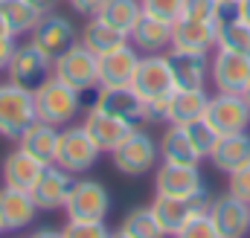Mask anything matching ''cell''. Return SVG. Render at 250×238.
Masks as SVG:
<instances>
[{
	"instance_id": "cell-1",
	"label": "cell",
	"mask_w": 250,
	"mask_h": 238,
	"mask_svg": "<svg viewBox=\"0 0 250 238\" xmlns=\"http://www.w3.org/2000/svg\"><path fill=\"white\" fill-rule=\"evenodd\" d=\"M32 122H38L35 90L9 79L0 81V137L18 142Z\"/></svg>"
},
{
	"instance_id": "cell-2",
	"label": "cell",
	"mask_w": 250,
	"mask_h": 238,
	"mask_svg": "<svg viewBox=\"0 0 250 238\" xmlns=\"http://www.w3.org/2000/svg\"><path fill=\"white\" fill-rule=\"evenodd\" d=\"M157 160H160L157 139L146 128H137V125L125 134V139L111 151L114 169L120 175H125V178H143V175L154 172L157 169Z\"/></svg>"
},
{
	"instance_id": "cell-3",
	"label": "cell",
	"mask_w": 250,
	"mask_h": 238,
	"mask_svg": "<svg viewBox=\"0 0 250 238\" xmlns=\"http://www.w3.org/2000/svg\"><path fill=\"white\" fill-rule=\"evenodd\" d=\"M35 111L41 122L50 125H73V119L82 111V93L73 90L70 84H64L62 79L47 76L38 87H35Z\"/></svg>"
},
{
	"instance_id": "cell-4",
	"label": "cell",
	"mask_w": 250,
	"mask_h": 238,
	"mask_svg": "<svg viewBox=\"0 0 250 238\" xmlns=\"http://www.w3.org/2000/svg\"><path fill=\"white\" fill-rule=\"evenodd\" d=\"M111 212V192L96 178H76L64 203V215L73 221H105Z\"/></svg>"
},
{
	"instance_id": "cell-5",
	"label": "cell",
	"mask_w": 250,
	"mask_h": 238,
	"mask_svg": "<svg viewBox=\"0 0 250 238\" xmlns=\"http://www.w3.org/2000/svg\"><path fill=\"white\" fill-rule=\"evenodd\" d=\"M99 157H102V148L93 142V137L84 131V125H64L59 134L56 166L67 169L70 175H84L99 163Z\"/></svg>"
},
{
	"instance_id": "cell-6",
	"label": "cell",
	"mask_w": 250,
	"mask_h": 238,
	"mask_svg": "<svg viewBox=\"0 0 250 238\" xmlns=\"http://www.w3.org/2000/svg\"><path fill=\"white\" fill-rule=\"evenodd\" d=\"M53 76L79 93L96 90L99 87V56H93L87 47H82L76 41L67 53H62L53 61Z\"/></svg>"
},
{
	"instance_id": "cell-7",
	"label": "cell",
	"mask_w": 250,
	"mask_h": 238,
	"mask_svg": "<svg viewBox=\"0 0 250 238\" xmlns=\"http://www.w3.org/2000/svg\"><path fill=\"white\" fill-rule=\"evenodd\" d=\"M29 41L50 59L56 61L62 53H67L76 41H79V29L73 26V20L62 12H47L41 15V20L35 23V29L29 32Z\"/></svg>"
},
{
	"instance_id": "cell-8",
	"label": "cell",
	"mask_w": 250,
	"mask_h": 238,
	"mask_svg": "<svg viewBox=\"0 0 250 238\" xmlns=\"http://www.w3.org/2000/svg\"><path fill=\"white\" fill-rule=\"evenodd\" d=\"M204 119L224 137V134H239L250 128V105L242 93H212L207 102Z\"/></svg>"
},
{
	"instance_id": "cell-9",
	"label": "cell",
	"mask_w": 250,
	"mask_h": 238,
	"mask_svg": "<svg viewBox=\"0 0 250 238\" xmlns=\"http://www.w3.org/2000/svg\"><path fill=\"white\" fill-rule=\"evenodd\" d=\"M209 81L218 93H245L250 84V53L215 50L209 59Z\"/></svg>"
},
{
	"instance_id": "cell-10",
	"label": "cell",
	"mask_w": 250,
	"mask_h": 238,
	"mask_svg": "<svg viewBox=\"0 0 250 238\" xmlns=\"http://www.w3.org/2000/svg\"><path fill=\"white\" fill-rule=\"evenodd\" d=\"M209 195H198V198H169V195H154V200L148 203L160 221V227L166 230V236H178L184 230L189 218H195L198 212H207L209 209Z\"/></svg>"
},
{
	"instance_id": "cell-11",
	"label": "cell",
	"mask_w": 250,
	"mask_h": 238,
	"mask_svg": "<svg viewBox=\"0 0 250 238\" xmlns=\"http://www.w3.org/2000/svg\"><path fill=\"white\" fill-rule=\"evenodd\" d=\"M131 87L146 102L166 99L175 90V79H172V67H169L166 53H160V56H143L140 64H137V73H134Z\"/></svg>"
},
{
	"instance_id": "cell-12",
	"label": "cell",
	"mask_w": 250,
	"mask_h": 238,
	"mask_svg": "<svg viewBox=\"0 0 250 238\" xmlns=\"http://www.w3.org/2000/svg\"><path fill=\"white\" fill-rule=\"evenodd\" d=\"M154 192L169 198H198L207 192L201 169L198 166H181V163H160L154 169Z\"/></svg>"
},
{
	"instance_id": "cell-13",
	"label": "cell",
	"mask_w": 250,
	"mask_h": 238,
	"mask_svg": "<svg viewBox=\"0 0 250 238\" xmlns=\"http://www.w3.org/2000/svg\"><path fill=\"white\" fill-rule=\"evenodd\" d=\"M47 76H53V59H50V56H44L32 41L18 44L15 56H12L9 67H6V79L35 90Z\"/></svg>"
},
{
	"instance_id": "cell-14",
	"label": "cell",
	"mask_w": 250,
	"mask_h": 238,
	"mask_svg": "<svg viewBox=\"0 0 250 238\" xmlns=\"http://www.w3.org/2000/svg\"><path fill=\"white\" fill-rule=\"evenodd\" d=\"M73 180H76V175H70L67 169L56 166V163L44 166V172L38 175L35 186L29 189L35 206H38L41 212H59V209H64L67 195H70V189H73Z\"/></svg>"
},
{
	"instance_id": "cell-15",
	"label": "cell",
	"mask_w": 250,
	"mask_h": 238,
	"mask_svg": "<svg viewBox=\"0 0 250 238\" xmlns=\"http://www.w3.org/2000/svg\"><path fill=\"white\" fill-rule=\"evenodd\" d=\"M207 212L221 238H245L250 233V203L239 200L230 192L221 198H212Z\"/></svg>"
},
{
	"instance_id": "cell-16",
	"label": "cell",
	"mask_w": 250,
	"mask_h": 238,
	"mask_svg": "<svg viewBox=\"0 0 250 238\" xmlns=\"http://www.w3.org/2000/svg\"><path fill=\"white\" fill-rule=\"evenodd\" d=\"M99 111L123 119L128 125H143L146 122V99L128 84V87H96V102Z\"/></svg>"
},
{
	"instance_id": "cell-17",
	"label": "cell",
	"mask_w": 250,
	"mask_h": 238,
	"mask_svg": "<svg viewBox=\"0 0 250 238\" xmlns=\"http://www.w3.org/2000/svg\"><path fill=\"white\" fill-rule=\"evenodd\" d=\"M140 59L143 56L131 41H125L123 47L99 56V87H128L134 81Z\"/></svg>"
},
{
	"instance_id": "cell-18",
	"label": "cell",
	"mask_w": 250,
	"mask_h": 238,
	"mask_svg": "<svg viewBox=\"0 0 250 238\" xmlns=\"http://www.w3.org/2000/svg\"><path fill=\"white\" fill-rule=\"evenodd\" d=\"M218 41V26L212 20H198V18H178L172 23V47L189 50V53H215Z\"/></svg>"
},
{
	"instance_id": "cell-19",
	"label": "cell",
	"mask_w": 250,
	"mask_h": 238,
	"mask_svg": "<svg viewBox=\"0 0 250 238\" xmlns=\"http://www.w3.org/2000/svg\"><path fill=\"white\" fill-rule=\"evenodd\" d=\"M38 212L41 209L35 206V200L26 189H12V186L0 189V221L6 227V233H21V230L32 227Z\"/></svg>"
},
{
	"instance_id": "cell-20",
	"label": "cell",
	"mask_w": 250,
	"mask_h": 238,
	"mask_svg": "<svg viewBox=\"0 0 250 238\" xmlns=\"http://www.w3.org/2000/svg\"><path fill=\"white\" fill-rule=\"evenodd\" d=\"M169 67H172V79H175V87H207V79H209V59L212 53H189V50H169L166 53Z\"/></svg>"
},
{
	"instance_id": "cell-21",
	"label": "cell",
	"mask_w": 250,
	"mask_h": 238,
	"mask_svg": "<svg viewBox=\"0 0 250 238\" xmlns=\"http://www.w3.org/2000/svg\"><path fill=\"white\" fill-rule=\"evenodd\" d=\"M128 41L140 50V56H160L172 50V23L154 18V15H140L134 29L128 32Z\"/></svg>"
},
{
	"instance_id": "cell-22",
	"label": "cell",
	"mask_w": 250,
	"mask_h": 238,
	"mask_svg": "<svg viewBox=\"0 0 250 238\" xmlns=\"http://www.w3.org/2000/svg\"><path fill=\"white\" fill-rule=\"evenodd\" d=\"M44 172V163L38 157H32L29 151H23L21 145L12 148L6 157H3V166H0V178L3 186H12V189H32L38 175Z\"/></svg>"
},
{
	"instance_id": "cell-23",
	"label": "cell",
	"mask_w": 250,
	"mask_h": 238,
	"mask_svg": "<svg viewBox=\"0 0 250 238\" xmlns=\"http://www.w3.org/2000/svg\"><path fill=\"white\" fill-rule=\"evenodd\" d=\"M82 125H84V131L93 137V142H96L102 151H108V154L123 142L125 134L134 128V125H128V122H123V119H117V117H111V114H105V111H99L96 105L84 114Z\"/></svg>"
},
{
	"instance_id": "cell-24",
	"label": "cell",
	"mask_w": 250,
	"mask_h": 238,
	"mask_svg": "<svg viewBox=\"0 0 250 238\" xmlns=\"http://www.w3.org/2000/svg\"><path fill=\"white\" fill-rule=\"evenodd\" d=\"M207 102H209L207 87H195V90L175 87L166 102V125H189L201 119L207 111Z\"/></svg>"
},
{
	"instance_id": "cell-25",
	"label": "cell",
	"mask_w": 250,
	"mask_h": 238,
	"mask_svg": "<svg viewBox=\"0 0 250 238\" xmlns=\"http://www.w3.org/2000/svg\"><path fill=\"white\" fill-rule=\"evenodd\" d=\"M207 160H209L218 172H224V175L236 172L239 166L250 163V134L248 131H239V134H224V137H218V142H215V148L209 151Z\"/></svg>"
},
{
	"instance_id": "cell-26",
	"label": "cell",
	"mask_w": 250,
	"mask_h": 238,
	"mask_svg": "<svg viewBox=\"0 0 250 238\" xmlns=\"http://www.w3.org/2000/svg\"><path fill=\"white\" fill-rule=\"evenodd\" d=\"M59 134H62V128L59 125H50V122H32L26 131H23V137L18 139V145L23 148V151H29L32 157H38L44 166H50V163H56V151H59Z\"/></svg>"
},
{
	"instance_id": "cell-27",
	"label": "cell",
	"mask_w": 250,
	"mask_h": 238,
	"mask_svg": "<svg viewBox=\"0 0 250 238\" xmlns=\"http://www.w3.org/2000/svg\"><path fill=\"white\" fill-rule=\"evenodd\" d=\"M160 160L163 163H181V166H201V154H198V148L192 145V139H189L187 128L184 125H169L166 131H163V137H160Z\"/></svg>"
},
{
	"instance_id": "cell-28",
	"label": "cell",
	"mask_w": 250,
	"mask_h": 238,
	"mask_svg": "<svg viewBox=\"0 0 250 238\" xmlns=\"http://www.w3.org/2000/svg\"><path fill=\"white\" fill-rule=\"evenodd\" d=\"M125 41H128V35L114 29V26H108L102 18H87V23L79 29V44L87 47L93 56H105V53L123 47Z\"/></svg>"
},
{
	"instance_id": "cell-29",
	"label": "cell",
	"mask_w": 250,
	"mask_h": 238,
	"mask_svg": "<svg viewBox=\"0 0 250 238\" xmlns=\"http://www.w3.org/2000/svg\"><path fill=\"white\" fill-rule=\"evenodd\" d=\"M0 18L6 20L9 32L15 38H21L35 29V23L41 20V12L29 0H0Z\"/></svg>"
},
{
	"instance_id": "cell-30",
	"label": "cell",
	"mask_w": 250,
	"mask_h": 238,
	"mask_svg": "<svg viewBox=\"0 0 250 238\" xmlns=\"http://www.w3.org/2000/svg\"><path fill=\"white\" fill-rule=\"evenodd\" d=\"M140 15H143V3L140 0H105L99 15H93V18H102L108 26H114V29L128 35L134 29V23L140 20Z\"/></svg>"
},
{
	"instance_id": "cell-31",
	"label": "cell",
	"mask_w": 250,
	"mask_h": 238,
	"mask_svg": "<svg viewBox=\"0 0 250 238\" xmlns=\"http://www.w3.org/2000/svg\"><path fill=\"white\" fill-rule=\"evenodd\" d=\"M120 230L128 238H166V230L160 227V221H157V215H154L151 206H134V209H128L123 224H120Z\"/></svg>"
},
{
	"instance_id": "cell-32",
	"label": "cell",
	"mask_w": 250,
	"mask_h": 238,
	"mask_svg": "<svg viewBox=\"0 0 250 238\" xmlns=\"http://www.w3.org/2000/svg\"><path fill=\"white\" fill-rule=\"evenodd\" d=\"M218 26V41L215 50H230V53H250V23H245L239 15H230L215 23Z\"/></svg>"
},
{
	"instance_id": "cell-33",
	"label": "cell",
	"mask_w": 250,
	"mask_h": 238,
	"mask_svg": "<svg viewBox=\"0 0 250 238\" xmlns=\"http://www.w3.org/2000/svg\"><path fill=\"white\" fill-rule=\"evenodd\" d=\"M184 128H187L192 145L198 148V154L207 160V157H209V151L215 148V142H218V137H221V134H218V131H215V128H212V125H209L204 117L195 119V122H189V125H184Z\"/></svg>"
},
{
	"instance_id": "cell-34",
	"label": "cell",
	"mask_w": 250,
	"mask_h": 238,
	"mask_svg": "<svg viewBox=\"0 0 250 238\" xmlns=\"http://www.w3.org/2000/svg\"><path fill=\"white\" fill-rule=\"evenodd\" d=\"M146 15H154L166 23H175L187 12V0H140Z\"/></svg>"
},
{
	"instance_id": "cell-35",
	"label": "cell",
	"mask_w": 250,
	"mask_h": 238,
	"mask_svg": "<svg viewBox=\"0 0 250 238\" xmlns=\"http://www.w3.org/2000/svg\"><path fill=\"white\" fill-rule=\"evenodd\" d=\"M62 233L64 238H111V230L105 227V221H73V218H67Z\"/></svg>"
},
{
	"instance_id": "cell-36",
	"label": "cell",
	"mask_w": 250,
	"mask_h": 238,
	"mask_svg": "<svg viewBox=\"0 0 250 238\" xmlns=\"http://www.w3.org/2000/svg\"><path fill=\"white\" fill-rule=\"evenodd\" d=\"M175 238H221V236H218V230H215L209 212H198L195 218H189L187 224H184V230Z\"/></svg>"
},
{
	"instance_id": "cell-37",
	"label": "cell",
	"mask_w": 250,
	"mask_h": 238,
	"mask_svg": "<svg viewBox=\"0 0 250 238\" xmlns=\"http://www.w3.org/2000/svg\"><path fill=\"white\" fill-rule=\"evenodd\" d=\"M227 192H230V195H236L239 200L250 203V163L239 166L236 172H230V175H227Z\"/></svg>"
},
{
	"instance_id": "cell-38",
	"label": "cell",
	"mask_w": 250,
	"mask_h": 238,
	"mask_svg": "<svg viewBox=\"0 0 250 238\" xmlns=\"http://www.w3.org/2000/svg\"><path fill=\"white\" fill-rule=\"evenodd\" d=\"M218 0H187V18H198V20H218Z\"/></svg>"
},
{
	"instance_id": "cell-39",
	"label": "cell",
	"mask_w": 250,
	"mask_h": 238,
	"mask_svg": "<svg viewBox=\"0 0 250 238\" xmlns=\"http://www.w3.org/2000/svg\"><path fill=\"white\" fill-rule=\"evenodd\" d=\"M15 50H18V38L15 35H0V73H6V67H9V61L15 56Z\"/></svg>"
},
{
	"instance_id": "cell-40",
	"label": "cell",
	"mask_w": 250,
	"mask_h": 238,
	"mask_svg": "<svg viewBox=\"0 0 250 238\" xmlns=\"http://www.w3.org/2000/svg\"><path fill=\"white\" fill-rule=\"evenodd\" d=\"M67 3H70L73 12H79L84 18H93V15H99V9H102L105 0H67Z\"/></svg>"
},
{
	"instance_id": "cell-41",
	"label": "cell",
	"mask_w": 250,
	"mask_h": 238,
	"mask_svg": "<svg viewBox=\"0 0 250 238\" xmlns=\"http://www.w3.org/2000/svg\"><path fill=\"white\" fill-rule=\"evenodd\" d=\"M29 238H64V233L56 230V227H41V230H35Z\"/></svg>"
},
{
	"instance_id": "cell-42",
	"label": "cell",
	"mask_w": 250,
	"mask_h": 238,
	"mask_svg": "<svg viewBox=\"0 0 250 238\" xmlns=\"http://www.w3.org/2000/svg\"><path fill=\"white\" fill-rule=\"evenodd\" d=\"M29 3H32L41 15H47V12H53V9L59 6V0H29Z\"/></svg>"
},
{
	"instance_id": "cell-43",
	"label": "cell",
	"mask_w": 250,
	"mask_h": 238,
	"mask_svg": "<svg viewBox=\"0 0 250 238\" xmlns=\"http://www.w3.org/2000/svg\"><path fill=\"white\" fill-rule=\"evenodd\" d=\"M236 15H239L245 23H250V0H236Z\"/></svg>"
},
{
	"instance_id": "cell-44",
	"label": "cell",
	"mask_w": 250,
	"mask_h": 238,
	"mask_svg": "<svg viewBox=\"0 0 250 238\" xmlns=\"http://www.w3.org/2000/svg\"><path fill=\"white\" fill-rule=\"evenodd\" d=\"M6 32H9V26H6V20L0 18V35H6ZM9 35H12V32H9Z\"/></svg>"
},
{
	"instance_id": "cell-45",
	"label": "cell",
	"mask_w": 250,
	"mask_h": 238,
	"mask_svg": "<svg viewBox=\"0 0 250 238\" xmlns=\"http://www.w3.org/2000/svg\"><path fill=\"white\" fill-rule=\"evenodd\" d=\"M111 238H128V236H125L123 230H117V233H111Z\"/></svg>"
},
{
	"instance_id": "cell-46",
	"label": "cell",
	"mask_w": 250,
	"mask_h": 238,
	"mask_svg": "<svg viewBox=\"0 0 250 238\" xmlns=\"http://www.w3.org/2000/svg\"><path fill=\"white\" fill-rule=\"evenodd\" d=\"M242 96H245V102H248V105H250V84H248V90H245Z\"/></svg>"
},
{
	"instance_id": "cell-47",
	"label": "cell",
	"mask_w": 250,
	"mask_h": 238,
	"mask_svg": "<svg viewBox=\"0 0 250 238\" xmlns=\"http://www.w3.org/2000/svg\"><path fill=\"white\" fill-rule=\"evenodd\" d=\"M3 233H6V227H3V221H0V236H3Z\"/></svg>"
},
{
	"instance_id": "cell-48",
	"label": "cell",
	"mask_w": 250,
	"mask_h": 238,
	"mask_svg": "<svg viewBox=\"0 0 250 238\" xmlns=\"http://www.w3.org/2000/svg\"><path fill=\"white\" fill-rule=\"evenodd\" d=\"M218 3H236V0H218Z\"/></svg>"
}]
</instances>
